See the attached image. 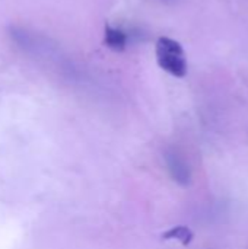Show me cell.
Returning a JSON list of instances; mask_svg holds the SVG:
<instances>
[{"label":"cell","instance_id":"cell-1","mask_svg":"<svg viewBox=\"0 0 248 249\" xmlns=\"http://www.w3.org/2000/svg\"><path fill=\"white\" fill-rule=\"evenodd\" d=\"M156 61L162 70L178 79L186 77L189 71L183 45L168 36H159L156 41Z\"/></svg>","mask_w":248,"mask_h":249},{"label":"cell","instance_id":"cell-4","mask_svg":"<svg viewBox=\"0 0 248 249\" xmlns=\"http://www.w3.org/2000/svg\"><path fill=\"white\" fill-rule=\"evenodd\" d=\"M162 239L164 241H178L183 247H189L194 239V233L187 226H175V228L164 232Z\"/></svg>","mask_w":248,"mask_h":249},{"label":"cell","instance_id":"cell-3","mask_svg":"<svg viewBox=\"0 0 248 249\" xmlns=\"http://www.w3.org/2000/svg\"><path fill=\"white\" fill-rule=\"evenodd\" d=\"M167 163H168V169H170L172 178L177 182H180V184L189 182V178H190L189 169L180 158H177L175 155H167Z\"/></svg>","mask_w":248,"mask_h":249},{"label":"cell","instance_id":"cell-5","mask_svg":"<svg viewBox=\"0 0 248 249\" xmlns=\"http://www.w3.org/2000/svg\"><path fill=\"white\" fill-rule=\"evenodd\" d=\"M162 1H172V0H162Z\"/></svg>","mask_w":248,"mask_h":249},{"label":"cell","instance_id":"cell-2","mask_svg":"<svg viewBox=\"0 0 248 249\" xmlns=\"http://www.w3.org/2000/svg\"><path fill=\"white\" fill-rule=\"evenodd\" d=\"M105 45L114 51H123L127 45V34L111 25H105Z\"/></svg>","mask_w":248,"mask_h":249}]
</instances>
